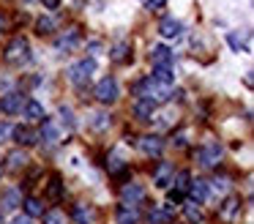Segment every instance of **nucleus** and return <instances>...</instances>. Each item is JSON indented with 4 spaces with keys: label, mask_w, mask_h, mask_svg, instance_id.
Wrapping results in <instances>:
<instances>
[{
    "label": "nucleus",
    "mask_w": 254,
    "mask_h": 224,
    "mask_svg": "<svg viewBox=\"0 0 254 224\" xmlns=\"http://www.w3.org/2000/svg\"><path fill=\"white\" fill-rule=\"evenodd\" d=\"M11 134H14V140H17L19 145H25V148H30V145L39 142V134H36L30 126H17V129H11Z\"/></svg>",
    "instance_id": "9"
},
{
    "label": "nucleus",
    "mask_w": 254,
    "mask_h": 224,
    "mask_svg": "<svg viewBox=\"0 0 254 224\" xmlns=\"http://www.w3.org/2000/svg\"><path fill=\"white\" fill-rule=\"evenodd\" d=\"M183 194H178V191H170V202H181Z\"/></svg>",
    "instance_id": "40"
},
{
    "label": "nucleus",
    "mask_w": 254,
    "mask_h": 224,
    "mask_svg": "<svg viewBox=\"0 0 254 224\" xmlns=\"http://www.w3.org/2000/svg\"><path fill=\"white\" fill-rule=\"evenodd\" d=\"M25 115H28L30 120H39V123H44V120H47L44 107H41L39 101H25Z\"/></svg>",
    "instance_id": "19"
},
{
    "label": "nucleus",
    "mask_w": 254,
    "mask_h": 224,
    "mask_svg": "<svg viewBox=\"0 0 254 224\" xmlns=\"http://www.w3.org/2000/svg\"><path fill=\"white\" fill-rule=\"evenodd\" d=\"M189 194H191V200H197V202H205L208 200V183H205V180H189Z\"/></svg>",
    "instance_id": "17"
},
{
    "label": "nucleus",
    "mask_w": 254,
    "mask_h": 224,
    "mask_svg": "<svg viewBox=\"0 0 254 224\" xmlns=\"http://www.w3.org/2000/svg\"><path fill=\"white\" fill-rule=\"evenodd\" d=\"M150 79L159 82V85H164V87H170L172 82H175V74H172L170 66H153V74H150Z\"/></svg>",
    "instance_id": "13"
},
{
    "label": "nucleus",
    "mask_w": 254,
    "mask_h": 224,
    "mask_svg": "<svg viewBox=\"0 0 254 224\" xmlns=\"http://www.w3.org/2000/svg\"><path fill=\"white\" fill-rule=\"evenodd\" d=\"M17 205H19V191L17 189L6 191V197H3V208H17Z\"/></svg>",
    "instance_id": "30"
},
{
    "label": "nucleus",
    "mask_w": 254,
    "mask_h": 224,
    "mask_svg": "<svg viewBox=\"0 0 254 224\" xmlns=\"http://www.w3.org/2000/svg\"><path fill=\"white\" fill-rule=\"evenodd\" d=\"M8 169H22L25 164H28V156H25L22 150H14V153H8Z\"/></svg>",
    "instance_id": "23"
},
{
    "label": "nucleus",
    "mask_w": 254,
    "mask_h": 224,
    "mask_svg": "<svg viewBox=\"0 0 254 224\" xmlns=\"http://www.w3.org/2000/svg\"><path fill=\"white\" fill-rule=\"evenodd\" d=\"M172 180H178V183H175V189H172V191H178V194H183V191L189 189V180H191V175H189L186 169H183V172L172 175Z\"/></svg>",
    "instance_id": "26"
},
{
    "label": "nucleus",
    "mask_w": 254,
    "mask_h": 224,
    "mask_svg": "<svg viewBox=\"0 0 254 224\" xmlns=\"http://www.w3.org/2000/svg\"><path fill=\"white\" fill-rule=\"evenodd\" d=\"M153 112H156L153 101H148V98H137V101H134V115H137L139 120H150Z\"/></svg>",
    "instance_id": "14"
},
{
    "label": "nucleus",
    "mask_w": 254,
    "mask_h": 224,
    "mask_svg": "<svg viewBox=\"0 0 254 224\" xmlns=\"http://www.w3.org/2000/svg\"><path fill=\"white\" fill-rule=\"evenodd\" d=\"M137 145H139V150H142L145 156H161V150H164V140H161V137H156V134L139 137Z\"/></svg>",
    "instance_id": "5"
},
{
    "label": "nucleus",
    "mask_w": 254,
    "mask_h": 224,
    "mask_svg": "<svg viewBox=\"0 0 254 224\" xmlns=\"http://www.w3.org/2000/svg\"><path fill=\"white\" fill-rule=\"evenodd\" d=\"M118 224H139V213L128 211V208H121L118 211Z\"/></svg>",
    "instance_id": "25"
},
{
    "label": "nucleus",
    "mask_w": 254,
    "mask_h": 224,
    "mask_svg": "<svg viewBox=\"0 0 254 224\" xmlns=\"http://www.w3.org/2000/svg\"><path fill=\"white\" fill-rule=\"evenodd\" d=\"M36 33H39V36H50V33H55V22H52L50 16H39V19H36Z\"/></svg>",
    "instance_id": "22"
},
{
    "label": "nucleus",
    "mask_w": 254,
    "mask_h": 224,
    "mask_svg": "<svg viewBox=\"0 0 254 224\" xmlns=\"http://www.w3.org/2000/svg\"><path fill=\"white\" fill-rule=\"evenodd\" d=\"M93 96L99 104H115L118 101V79L115 76H104V79L96 85Z\"/></svg>",
    "instance_id": "4"
},
{
    "label": "nucleus",
    "mask_w": 254,
    "mask_h": 224,
    "mask_svg": "<svg viewBox=\"0 0 254 224\" xmlns=\"http://www.w3.org/2000/svg\"><path fill=\"white\" fill-rule=\"evenodd\" d=\"M227 41H230V47L235 49V52H249V44L241 41V38H238V33H227Z\"/></svg>",
    "instance_id": "27"
},
{
    "label": "nucleus",
    "mask_w": 254,
    "mask_h": 224,
    "mask_svg": "<svg viewBox=\"0 0 254 224\" xmlns=\"http://www.w3.org/2000/svg\"><path fill=\"white\" fill-rule=\"evenodd\" d=\"M219 161H221V145L219 142H210V145H205L202 150H199V164H202V167H216Z\"/></svg>",
    "instance_id": "6"
},
{
    "label": "nucleus",
    "mask_w": 254,
    "mask_h": 224,
    "mask_svg": "<svg viewBox=\"0 0 254 224\" xmlns=\"http://www.w3.org/2000/svg\"><path fill=\"white\" fill-rule=\"evenodd\" d=\"M41 137H44L50 145H52V142H58V129L52 126V120H44V131H41Z\"/></svg>",
    "instance_id": "28"
},
{
    "label": "nucleus",
    "mask_w": 254,
    "mask_h": 224,
    "mask_svg": "<svg viewBox=\"0 0 254 224\" xmlns=\"http://www.w3.org/2000/svg\"><path fill=\"white\" fill-rule=\"evenodd\" d=\"M71 216H74V222H77V224H90V222H93V213H90L85 205H74Z\"/></svg>",
    "instance_id": "21"
},
{
    "label": "nucleus",
    "mask_w": 254,
    "mask_h": 224,
    "mask_svg": "<svg viewBox=\"0 0 254 224\" xmlns=\"http://www.w3.org/2000/svg\"><path fill=\"white\" fill-rule=\"evenodd\" d=\"M110 60H112V63H128V60H131V44H128V41H118L115 47L110 49Z\"/></svg>",
    "instance_id": "12"
},
{
    "label": "nucleus",
    "mask_w": 254,
    "mask_h": 224,
    "mask_svg": "<svg viewBox=\"0 0 254 224\" xmlns=\"http://www.w3.org/2000/svg\"><path fill=\"white\" fill-rule=\"evenodd\" d=\"M148 222H150V224H170L172 216H170V211H153Z\"/></svg>",
    "instance_id": "29"
},
{
    "label": "nucleus",
    "mask_w": 254,
    "mask_h": 224,
    "mask_svg": "<svg viewBox=\"0 0 254 224\" xmlns=\"http://www.w3.org/2000/svg\"><path fill=\"white\" fill-rule=\"evenodd\" d=\"M186 219L191 224H199V219H202V213H199V208H194V205H186Z\"/></svg>",
    "instance_id": "33"
},
{
    "label": "nucleus",
    "mask_w": 254,
    "mask_h": 224,
    "mask_svg": "<svg viewBox=\"0 0 254 224\" xmlns=\"http://www.w3.org/2000/svg\"><path fill=\"white\" fill-rule=\"evenodd\" d=\"M0 175H3V164H0Z\"/></svg>",
    "instance_id": "41"
},
{
    "label": "nucleus",
    "mask_w": 254,
    "mask_h": 224,
    "mask_svg": "<svg viewBox=\"0 0 254 224\" xmlns=\"http://www.w3.org/2000/svg\"><path fill=\"white\" fill-rule=\"evenodd\" d=\"M170 224H172V222H170Z\"/></svg>",
    "instance_id": "43"
},
{
    "label": "nucleus",
    "mask_w": 254,
    "mask_h": 224,
    "mask_svg": "<svg viewBox=\"0 0 254 224\" xmlns=\"http://www.w3.org/2000/svg\"><path fill=\"white\" fill-rule=\"evenodd\" d=\"M11 224H33V222L28 216H17V219H11Z\"/></svg>",
    "instance_id": "39"
},
{
    "label": "nucleus",
    "mask_w": 254,
    "mask_h": 224,
    "mask_svg": "<svg viewBox=\"0 0 254 224\" xmlns=\"http://www.w3.org/2000/svg\"><path fill=\"white\" fill-rule=\"evenodd\" d=\"M159 33H161L164 38H178V36L183 33V22L175 19V16H167V19H161Z\"/></svg>",
    "instance_id": "8"
},
{
    "label": "nucleus",
    "mask_w": 254,
    "mask_h": 224,
    "mask_svg": "<svg viewBox=\"0 0 254 224\" xmlns=\"http://www.w3.org/2000/svg\"><path fill=\"white\" fill-rule=\"evenodd\" d=\"M61 118H63V123H66L68 129H71V126H74V112H71V109H68V107H61Z\"/></svg>",
    "instance_id": "34"
},
{
    "label": "nucleus",
    "mask_w": 254,
    "mask_h": 224,
    "mask_svg": "<svg viewBox=\"0 0 254 224\" xmlns=\"http://www.w3.org/2000/svg\"><path fill=\"white\" fill-rule=\"evenodd\" d=\"M44 224H66V216H63L61 211H52L44 216Z\"/></svg>",
    "instance_id": "32"
},
{
    "label": "nucleus",
    "mask_w": 254,
    "mask_h": 224,
    "mask_svg": "<svg viewBox=\"0 0 254 224\" xmlns=\"http://www.w3.org/2000/svg\"><path fill=\"white\" fill-rule=\"evenodd\" d=\"M47 200H61L63 197V180H61V175H52L50 178V183H47Z\"/></svg>",
    "instance_id": "18"
},
{
    "label": "nucleus",
    "mask_w": 254,
    "mask_h": 224,
    "mask_svg": "<svg viewBox=\"0 0 254 224\" xmlns=\"http://www.w3.org/2000/svg\"><path fill=\"white\" fill-rule=\"evenodd\" d=\"M150 63L153 66H170L172 63V52L164 47V44H159V47L150 49Z\"/></svg>",
    "instance_id": "15"
},
{
    "label": "nucleus",
    "mask_w": 254,
    "mask_h": 224,
    "mask_svg": "<svg viewBox=\"0 0 254 224\" xmlns=\"http://www.w3.org/2000/svg\"><path fill=\"white\" fill-rule=\"evenodd\" d=\"M93 71H96V60L85 58V60H79V63H74L71 69H68V79L77 87H85L90 82V76H93Z\"/></svg>",
    "instance_id": "3"
},
{
    "label": "nucleus",
    "mask_w": 254,
    "mask_h": 224,
    "mask_svg": "<svg viewBox=\"0 0 254 224\" xmlns=\"http://www.w3.org/2000/svg\"><path fill=\"white\" fill-rule=\"evenodd\" d=\"M22 104H25L22 93H6V96L0 98V109H3V112H8V115L19 112V109H22Z\"/></svg>",
    "instance_id": "10"
},
{
    "label": "nucleus",
    "mask_w": 254,
    "mask_h": 224,
    "mask_svg": "<svg viewBox=\"0 0 254 224\" xmlns=\"http://www.w3.org/2000/svg\"><path fill=\"white\" fill-rule=\"evenodd\" d=\"M8 134H11V126H8V123H0V142H6Z\"/></svg>",
    "instance_id": "37"
},
{
    "label": "nucleus",
    "mask_w": 254,
    "mask_h": 224,
    "mask_svg": "<svg viewBox=\"0 0 254 224\" xmlns=\"http://www.w3.org/2000/svg\"><path fill=\"white\" fill-rule=\"evenodd\" d=\"M123 202H131V205H137V202H142V197H145V191H142V186H137V183H128V186H123Z\"/></svg>",
    "instance_id": "16"
},
{
    "label": "nucleus",
    "mask_w": 254,
    "mask_h": 224,
    "mask_svg": "<svg viewBox=\"0 0 254 224\" xmlns=\"http://www.w3.org/2000/svg\"><path fill=\"white\" fill-rule=\"evenodd\" d=\"M134 96L159 104V101H167V98H170V90H167L164 85H159V82H153L150 76H145V79H139L137 85H134Z\"/></svg>",
    "instance_id": "1"
},
{
    "label": "nucleus",
    "mask_w": 254,
    "mask_h": 224,
    "mask_svg": "<svg viewBox=\"0 0 254 224\" xmlns=\"http://www.w3.org/2000/svg\"><path fill=\"white\" fill-rule=\"evenodd\" d=\"M238 213H241V197H227L221 211H219V216L224 219V222H235Z\"/></svg>",
    "instance_id": "11"
},
{
    "label": "nucleus",
    "mask_w": 254,
    "mask_h": 224,
    "mask_svg": "<svg viewBox=\"0 0 254 224\" xmlns=\"http://www.w3.org/2000/svg\"><path fill=\"white\" fill-rule=\"evenodd\" d=\"M77 41H79V27H71V30H68V36H63L61 41H58V49H71Z\"/></svg>",
    "instance_id": "24"
},
{
    "label": "nucleus",
    "mask_w": 254,
    "mask_h": 224,
    "mask_svg": "<svg viewBox=\"0 0 254 224\" xmlns=\"http://www.w3.org/2000/svg\"><path fill=\"white\" fill-rule=\"evenodd\" d=\"M145 5H148L150 11H159V8H164V5H167V0H148Z\"/></svg>",
    "instance_id": "36"
},
{
    "label": "nucleus",
    "mask_w": 254,
    "mask_h": 224,
    "mask_svg": "<svg viewBox=\"0 0 254 224\" xmlns=\"http://www.w3.org/2000/svg\"><path fill=\"white\" fill-rule=\"evenodd\" d=\"M25 213H28V219L41 216V213H44V205H41V200H36V197H28V200H25Z\"/></svg>",
    "instance_id": "20"
},
{
    "label": "nucleus",
    "mask_w": 254,
    "mask_h": 224,
    "mask_svg": "<svg viewBox=\"0 0 254 224\" xmlns=\"http://www.w3.org/2000/svg\"><path fill=\"white\" fill-rule=\"evenodd\" d=\"M6 30H11V19H8V14L0 11V33H6Z\"/></svg>",
    "instance_id": "35"
},
{
    "label": "nucleus",
    "mask_w": 254,
    "mask_h": 224,
    "mask_svg": "<svg viewBox=\"0 0 254 224\" xmlns=\"http://www.w3.org/2000/svg\"><path fill=\"white\" fill-rule=\"evenodd\" d=\"M25 3H30V0H25Z\"/></svg>",
    "instance_id": "42"
},
{
    "label": "nucleus",
    "mask_w": 254,
    "mask_h": 224,
    "mask_svg": "<svg viewBox=\"0 0 254 224\" xmlns=\"http://www.w3.org/2000/svg\"><path fill=\"white\" fill-rule=\"evenodd\" d=\"M90 126L101 131V129H107V126H110V118H107L104 112H96V115H93V120H90Z\"/></svg>",
    "instance_id": "31"
},
{
    "label": "nucleus",
    "mask_w": 254,
    "mask_h": 224,
    "mask_svg": "<svg viewBox=\"0 0 254 224\" xmlns=\"http://www.w3.org/2000/svg\"><path fill=\"white\" fill-rule=\"evenodd\" d=\"M6 63H28L30 60V44H28V38L25 36H17V38H11L8 41V47H6Z\"/></svg>",
    "instance_id": "2"
},
{
    "label": "nucleus",
    "mask_w": 254,
    "mask_h": 224,
    "mask_svg": "<svg viewBox=\"0 0 254 224\" xmlns=\"http://www.w3.org/2000/svg\"><path fill=\"white\" fill-rule=\"evenodd\" d=\"M172 175H175V167L167 164V161H161L159 167H156V172H153V183L159 186V189H167L170 180H172Z\"/></svg>",
    "instance_id": "7"
},
{
    "label": "nucleus",
    "mask_w": 254,
    "mask_h": 224,
    "mask_svg": "<svg viewBox=\"0 0 254 224\" xmlns=\"http://www.w3.org/2000/svg\"><path fill=\"white\" fill-rule=\"evenodd\" d=\"M41 3H44V8H50V11L61 8V0H41Z\"/></svg>",
    "instance_id": "38"
}]
</instances>
